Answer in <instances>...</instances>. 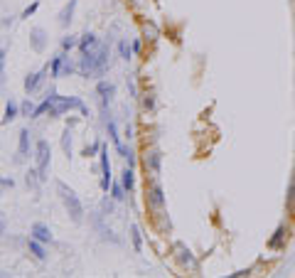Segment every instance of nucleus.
<instances>
[{
    "mask_svg": "<svg viewBox=\"0 0 295 278\" xmlns=\"http://www.w3.org/2000/svg\"><path fill=\"white\" fill-rule=\"evenodd\" d=\"M98 150H101V145H98V143H94V145H89V148L84 150V155H86V157H94Z\"/></svg>",
    "mask_w": 295,
    "mask_h": 278,
    "instance_id": "obj_34",
    "label": "nucleus"
},
{
    "mask_svg": "<svg viewBox=\"0 0 295 278\" xmlns=\"http://www.w3.org/2000/svg\"><path fill=\"white\" fill-rule=\"evenodd\" d=\"M148 207H150L153 212H163L165 209V194H163V187L158 182H153L150 187H148Z\"/></svg>",
    "mask_w": 295,
    "mask_h": 278,
    "instance_id": "obj_5",
    "label": "nucleus"
},
{
    "mask_svg": "<svg viewBox=\"0 0 295 278\" xmlns=\"http://www.w3.org/2000/svg\"><path fill=\"white\" fill-rule=\"evenodd\" d=\"M74 71V64L69 62V57L64 54V59H62V71H59V76H66V74H71Z\"/></svg>",
    "mask_w": 295,
    "mask_h": 278,
    "instance_id": "obj_30",
    "label": "nucleus"
},
{
    "mask_svg": "<svg viewBox=\"0 0 295 278\" xmlns=\"http://www.w3.org/2000/svg\"><path fill=\"white\" fill-rule=\"evenodd\" d=\"M106 131H108V138L114 140V145H118V143H121V138H118V131H116V123L111 121V118H106Z\"/></svg>",
    "mask_w": 295,
    "mask_h": 278,
    "instance_id": "obj_24",
    "label": "nucleus"
},
{
    "mask_svg": "<svg viewBox=\"0 0 295 278\" xmlns=\"http://www.w3.org/2000/svg\"><path fill=\"white\" fill-rule=\"evenodd\" d=\"M32 239L42 242V244L52 242V231H49V226L42 224V222H34V224H32Z\"/></svg>",
    "mask_w": 295,
    "mask_h": 278,
    "instance_id": "obj_11",
    "label": "nucleus"
},
{
    "mask_svg": "<svg viewBox=\"0 0 295 278\" xmlns=\"http://www.w3.org/2000/svg\"><path fill=\"white\" fill-rule=\"evenodd\" d=\"M20 116V106L10 99L8 104H5V113H3V123H13L15 121V118Z\"/></svg>",
    "mask_w": 295,
    "mask_h": 278,
    "instance_id": "obj_16",
    "label": "nucleus"
},
{
    "mask_svg": "<svg viewBox=\"0 0 295 278\" xmlns=\"http://www.w3.org/2000/svg\"><path fill=\"white\" fill-rule=\"evenodd\" d=\"M13 185H15L13 177H0V192H3V190H13Z\"/></svg>",
    "mask_w": 295,
    "mask_h": 278,
    "instance_id": "obj_32",
    "label": "nucleus"
},
{
    "mask_svg": "<svg viewBox=\"0 0 295 278\" xmlns=\"http://www.w3.org/2000/svg\"><path fill=\"white\" fill-rule=\"evenodd\" d=\"M145 35H150V39H155V27L153 25H145Z\"/></svg>",
    "mask_w": 295,
    "mask_h": 278,
    "instance_id": "obj_37",
    "label": "nucleus"
},
{
    "mask_svg": "<svg viewBox=\"0 0 295 278\" xmlns=\"http://www.w3.org/2000/svg\"><path fill=\"white\" fill-rule=\"evenodd\" d=\"M32 111H34V106H32V101H30V99L20 104V113H22V116H32Z\"/></svg>",
    "mask_w": 295,
    "mask_h": 278,
    "instance_id": "obj_31",
    "label": "nucleus"
},
{
    "mask_svg": "<svg viewBox=\"0 0 295 278\" xmlns=\"http://www.w3.org/2000/svg\"><path fill=\"white\" fill-rule=\"evenodd\" d=\"M94 47H98V39H96V35H94V32L82 35V39H79V50H82V52H89V50H94Z\"/></svg>",
    "mask_w": 295,
    "mask_h": 278,
    "instance_id": "obj_17",
    "label": "nucleus"
},
{
    "mask_svg": "<svg viewBox=\"0 0 295 278\" xmlns=\"http://www.w3.org/2000/svg\"><path fill=\"white\" fill-rule=\"evenodd\" d=\"M27 246H30V254H32L37 261H45V259H47V251H45L42 242H37V239H30V242H27Z\"/></svg>",
    "mask_w": 295,
    "mask_h": 278,
    "instance_id": "obj_18",
    "label": "nucleus"
},
{
    "mask_svg": "<svg viewBox=\"0 0 295 278\" xmlns=\"http://www.w3.org/2000/svg\"><path fill=\"white\" fill-rule=\"evenodd\" d=\"M131 236H133V249L140 254V251H143V236H140V229H138L135 224L131 226Z\"/></svg>",
    "mask_w": 295,
    "mask_h": 278,
    "instance_id": "obj_23",
    "label": "nucleus"
},
{
    "mask_svg": "<svg viewBox=\"0 0 295 278\" xmlns=\"http://www.w3.org/2000/svg\"><path fill=\"white\" fill-rule=\"evenodd\" d=\"M62 150L66 153V157H71V126H66L62 133Z\"/></svg>",
    "mask_w": 295,
    "mask_h": 278,
    "instance_id": "obj_21",
    "label": "nucleus"
},
{
    "mask_svg": "<svg viewBox=\"0 0 295 278\" xmlns=\"http://www.w3.org/2000/svg\"><path fill=\"white\" fill-rule=\"evenodd\" d=\"M37 8H40V3H32V5H27V8L22 10V17H30V15H34V13H37Z\"/></svg>",
    "mask_w": 295,
    "mask_h": 278,
    "instance_id": "obj_33",
    "label": "nucleus"
},
{
    "mask_svg": "<svg viewBox=\"0 0 295 278\" xmlns=\"http://www.w3.org/2000/svg\"><path fill=\"white\" fill-rule=\"evenodd\" d=\"M160 163H163L160 150H148V155H145V170H150L153 177L160 175Z\"/></svg>",
    "mask_w": 295,
    "mask_h": 278,
    "instance_id": "obj_9",
    "label": "nucleus"
},
{
    "mask_svg": "<svg viewBox=\"0 0 295 278\" xmlns=\"http://www.w3.org/2000/svg\"><path fill=\"white\" fill-rule=\"evenodd\" d=\"M177 251H180V263H182V266H187L190 271H197V268H199L190 249H184V246H177Z\"/></svg>",
    "mask_w": 295,
    "mask_h": 278,
    "instance_id": "obj_15",
    "label": "nucleus"
},
{
    "mask_svg": "<svg viewBox=\"0 0 295 278\" xmlns=\"http://www.w3.org/2000/svg\"><path fill=\"white\" fill-rule=\"evenodd\" d=\"M69 108H79L84 116H86V106H84V101L82 99H77V96H57V101L52 104V108H49V116L52 118H59V116H64Z\"/></svg>",
    "mask_w": 295,
    "mask_h": 278,
    "instance_id": "obj_3",
    "label": "nucleus"
},
{
    "mask_svg": "<svg viewBox=\"0 0 295 278\" xmlns=\"http://www.w3.org/2000/svg\"><path fill=\"white\" fill-rule=\"evenodd\" d=\"M25 182H27V187L37 190V185L42 182V177H40V173H37V170H27L25 173Z\"/></svg>",
    "mask_w": 295,
    "mask_h": 278,
    "instance_id": "obj_22",
    "label": "nucleus"
},
{
    "mask_svg": "<svg viewBox=\"0 0 295 278\" xmlns=\"http://www.w3.org/2000/svg\"><path fill=\"white\" fill-rule=\"evenodd\" d=\"M123 177H121V182H123V187H126V192H133V187H135V175H133V168L128 165L123 173H121Z\"/></svg>",
    "mask_w": 295,
    "mask_h": 278,
    "instance_id": "obj_20",
    "label": "nucleus"
},
{
    "mask_svg": "<svg viewBox=\"0 0 295 278\" xmlns=\"http://www.w3.org/2000/svg\"><path fill=\"white\" fill-rule=\"evenodd\" d=\"M108 71V47L106 45H98L89 52H82V62H79V74L82 76H103Z\"/></svg>",
    "mask_w": 295,
    "mask_h": 278,
    "instance_id": "obj_1",
    "label": "nucleus"
},
{
    "mask_svg": "<svg viewBox=\"0 0 295 278\" xmlns=\"http://www.w3.org/2000/svg\"><path fill=\"white\" fill-rule=\"evenodd\" d=\"M96 94L101 96V108H103V113H106V108H108V101L114 99V94H116V87L111 84V82H98V87H96Z\"/></svg>",
    "mask_w": 295,
    "mask_h": 278,
    "instance_id": "obj_8",
    "label": "nucleus"
},
{
    "mask_svg": "<svg viewBox=\"0 0 295 278\" xmlns=\"http://www.w3.org/2000/svg\"><path fill=\"white\" fill-rule=\"evenodd\" d=\"M288 209L295 212V180H293L290 187H288Z\"/></svg>",
    "mask_w": 295,
    "mask_h": 278,
    "instance_id": "obj_29",
    "label": "nucleus"
},
{
    "mask_svg": "<svg viewBox=\"0 0 295 278\" xmlns=\"http://www.w3.org/2000/svg\"><path fill=\"white\" fill-rule=\"evenodd\" d=\"M30 47L34 52H45V47H47V32L42 27H32L30 30Z\"/></svg>",
    "mask_w": 295,
    "mask_h": 278,
    "instance_id": "obj_7",
    "label": "nucleus"
},
{
    "mask_svg": "<svg viewBox=\"0 0 295 278\" xmlns=\"http://www.w3.org/2000/svg\"><path fill=\"white\" fill-rule=\"evenodd\" d=\"M30 155V131L22 128L20 131V140H17V160H22V157Z\"/></svg>",
    "mask_w": 295,
    "mask_h": 278,
    "instance_id": "obj_14",
    "label": "nucleus"
},
{
    "mask_svg": "<svg viewBox=\"0 0 295 278\" xmlns=\"http://www.w3.org/2000/svg\"><path fill=\"white\" fill-rule=\"evenodd\" d=\"M79 45V39L77 37H74V35H66L64 39H62V50L66 52V50H71V47H77Z\"/></svg>",
    "mask_w": 295,
    "mask_h": 278,
    "instance_id": "obj_27",
    "label": "nucleus"
},
{
    "mask_svg": "<svg viewBox=\"0 0 295 278\" xmlns=\"http://www.w3.org/2000/svg\"><path fill=\"white\" fill-rule=\"evenodd\" d=\"M111 197H114V200H118V202L123 200V197H126V187H123V182H121V185H118V182H116V185H111Z\"/></svg>",
    "mask_w": 295,
    "mask_h": 278,
    "instance_id": "obj_26",
    "label": "nucleus"
},
{
    "mask_svg": "<svg viewBox=\"0 0 295 278\" xmlns=\"http://www.w3.org/2000/svg\"><path fill=\"white\" fill-rule=\"evenodd\" d=\"M143 104H145V108H155V101H153V96H148Z\"/></svg>",
    "mask_w": 295,
    "mask_h": 278,
    "instance_id": "obj_38",
    "label": "nucleus"
},
{
    "mask_svg": "<svg viewBox=\"0 0 295 278\" xmlns=\"http://www.w3.org/2000/svg\"><path fill=\"white\" fill-rule=\"evenodd\" d=\"M49 163H52V150L47 140H37V173H40L42 182L49 177Z\"/></svg>",
    "mask_w": 295,
    "mask_h": 278,
    "instance_id": "obj_4",
    "label": "nucleus"
},
{
    "mask_svg": "<svg viewBox=\"0 0 295 278\" xmlns=\"http://www.w3.org/2000/svg\"><path fill=\"white\" fill-rule=\"evenodd\" d=\"M45 76H47V67H45V69H40V71H34V74H30V76L25 79V91H27V94H32L37 87L42 84V79H45Z\"/></svg>",
    "mask_w": 295,
    "mask_h": 278,
    "instance_id": "obj_13",
    "label": "nucleus"
},
{
    "mask_svg": "<svg viewBox=\"0 0 295 278\" xmlns=\"http://www.w3.org/2000/svg\"><path fill=\"white\" fill-rule=\"evenodd\" d=\"M98 155H101V190L103 192H108V187H111V163H108V148L106 145H101V150H98Z\"/></svg>",
    "mask_w": 295,
    "mask_h": 278,
    "instance_id": "obj_6",
    "label": "nucleus"
},
{
    "mask_svg": "<svg viewBox=\"0 0 295 278\" xmlns=\"http://www.w3.org/2000/svg\"><path fill=\"white\" fill-rule=\"evenodd\" d=\"M74 8H77V0H69V5L59 13V25H62V27H69V22H71V17H74Z\"/></svg>",
    "mask_w": 295,
    "mask_h": 278,
    "instance_id": "obj_19",
    "label": "nucleus"
},
{
    "mask_svg": "<svg viewBox=\"0 0 295 278\" xmlns=\"http://www.w3.org/2000/svg\"><path fill=\"white\" fill-rule=\"evenodd\" d=\"M3 69H5V50H0V76H3Z\"/></svg>",
    "mask_w": 295,
    "mask_h": 278,
    "instance_id": "obj_36",
    "label": "nucleus"
},
{
    "mask_svg": "<svg viewBox=\"0 0 295 278\" xmlns=\"http://www.w3.org/2000/svg\"><path fill=\"white\" fill-rule=\"evenodd\" d=\"M62 59H64V54H57V57L52 59V76H54V79H59V71H62Z\"/></svg>",
    "mask_w": 295,
    "mask_h": 278,
    "instance_id": "obj_28",
    "label": "nucleus"
},
{
    "mask_svg": "<svg viewBox=\"0 0 295 278\" xmlns=\"http://www.w3.org/2000/svg\"><path fill=\"white\" fill-rule=\"evenodd\" d=\"M57 192H59V200H62L69 219L74 224H82L84 222V205H82V200L77 197V192H74L71 187H66L62 180H57Z\"/></svg>",
    "mask_w": 295,
    "mask_h": 278,
    "instance_id": "obj_2",
    "label": "nucleus"
},
{
    "mask_svg": "<svg viewBox=\"0 0 295 278\" xmlns=\"http://www.w3.org/2000/svg\"><path fill=\"white\" fill-rule=\"evenodd\" d=\"M251 273V268H246V271H236V273H231L234 278H241V276H248Z\"/></svg>",
    "mask_w": 295,
    "mask_h": 278,
    "instance_id": "obj_39",
    "label": "nucleus"
},
{
    "mask_svg": "<svg viewBox=\"0 0 295 278\" xmlns=\"http://www.w3.org/2000/svg\"><path fill=\"white\" fill-rule=\"evenodd\" d=\"M3 231H5V222H3V219H0V234H3Z\"/></svg>",
    "mask_w": 295,
    "mask_h": 278,
    "instance_id": "obj_40",
    "label": "nucleus"
},
{
    "mask_svg": "<svg viewBox=\"0 0 295 278\" xmlns=\"http://www.w3.org/2000/svg\"><path fill=\"white\" fill-rule=\"evenodd\" d=\"M285 242H288V229L280 224V226L276 229V234L271 236V242H268V249L278 251V249H283V246H285Z\"/></svg>",
    "mask_w": 295,
    "mask_h": 278,
    "instance_id": "obj_12",
    "label": "nucleus"
},
{
    "mask_svg": "<svg viewBox=\"0 0 295 278\" xmlns=\"http://www.w3.org/2000/svg\"><path fill=\"white\" fill-rule=\"evenodd\" d=\"M57 96H59V94H57L54 89H49V91H47V99H45L40 106H34V111H32V118H40V116L49 113V108H52V104L57 101Z\"/></svg>",
    "mask_w": 295,
    "mask_h": 278,
    "instance_id": "obj_10",
    "label": "nucleus"
},
{
    "mask_svg": "<svg viewBox=\"0 0 295 278\" xmlns=\"http://www.w3.org/2000/svg\"><path fill=\"white\" fill-rule=\"evenodd\" d=\"M101 209H103L106 214H111V209H114V202H111L108 197H103V202H101Z\"/></svg>",
    "mask_w": 295,
    "mask_h": 278,
    "instance_id": "obj_35",
    "label": "nucleus"
},
{
    "mask_svg": "<svg viewBox=\"0 0 295 278\" xmlns=\"http://www.w3.org/2000/svg\"><path fill=\"white\" fill-rule=\"evenodd\" d=\"M118 52H121V59H131V54H133V47L128 45V39H121V42H118Z\"/></svg>",
    "mask_w": 295,
    "mask_h": 278,
    "instance_id": "obj_25",
    "label": "nucleus"
}]
</instances>
